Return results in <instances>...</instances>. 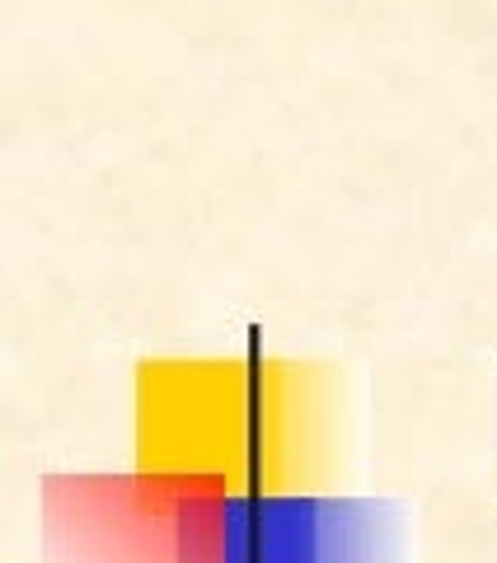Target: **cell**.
Segmentation results:
<instances>
[]
</instances>
